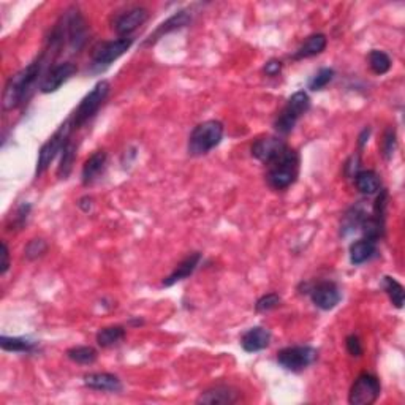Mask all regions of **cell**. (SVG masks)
<instances>
[{
  "label": "cell",
  "mask_w": 405,
  "mask_h": 405,
  "mask_svg": "<svg viewBox=\"0 0 405 405\" xmlns=\"http://www.w3.org/2000/svg\"><path fill=\"white\" fill-rule=\"evenodd\" d=\"M345 347H347V352L354 358H359L364 353L363 343H361V341H359V337L357 334H350L347 337Z\"/></svg>",
  "instance_id": "obj_36"
},
{
  "label": "cell",
  "mask_w": 405,
  "mask_h": 405,
  "mask_svg": "<svg viewBox=\"0 0 405 405\" xmlns=\"http://www.w3.org/2000/svg\"><path fill=\"white\" fill-rule=\"evenodd\" d=\"M318 358V352L309 345L287 347L277 353V363L280 368L290 372H303L309 366H312Z\"/></svg>",
  "instance_id": "obj_7"
},
{
  "label": "cell",
  "mask_w": 405,
  "mask_h": 405,
  "mask_svg": "<svg viewBox=\"0 0 405 405\" xmlns=\"http://www.w3.org/2000/svg\"><path fill=\"white\" fill-rule=\"evenodd\" d=\"M381 287H384L385 293L390 298V301L393 303V306L396 309H402L404 307V287L399 284V282L391 276H385L384 282H381Z\"/></svg>",
  "instance_id": "obj_27"
},
{
  "label": "cell",
  "mask_w": 405,
  "mask_h": 405,
  "mask_svg": "<svg viewBox=\"0 0 405 405\" xmlns=\"http://www.w3.org/2000/svg\"><path fill=\"white\" fill-rule=\"evenodd\" d=\"M133 38H118V40H111V42H102L98 43L96 48L92 49V64L93 65H111L114 60H118L122 57L133 44Z\"/></svg>",
  "instance_id": "obj_10"
},
{
  "label": "cell",
  "mask_w": 405,
  "mask_h": 405,
  "mask_svg": "<svg viewBox=\"0 0 405 405\" xmlns=\"http://www.w3.org/2000/svg\"><path fill=\"white\" fill-rule=\"evenodd\" d=\"M396 146H397L396 130L390 127V129L385 132L384 141H381V154H384V157L386 160H390L393 157V154L396 151Z\"/></svg>",
  "instance_id": "obj_33"
},
{
  "label": "cell",
  "mask_w": 405,
  "mask_h": 405,
  "mask_svg": "<svg viewBox=\"0 0 405 405\" xmlns=\"http://www.w3.org/2000/svg\"><path fill=\"white\" fill-rule=\"evenodd\" d=\"M190 22H192V15L188 13L187 10L177 11V13L170 16L168 19L162 22V24H160L157 29H155L151 35L146 38V42L143 43V46L144 48L152 46V44L157 43L160 38H163L165 35H168V33H171V32L179 30V29H182V27H187L188 24H190Z\"/></svg>",
  "instance_id": "obj_15"
},
{
  "label": "cell",
  "mask_w": 405,
  "mask_h": 405,
  "mask_svg": "<svg viewBox=\"0 0 405 405\" xmlns=\"http://www.w3.org/2000/svg\"><path fill=\"white\" fill-rule=\"evenodd\" d=\"M78 206L84 210V213H89L93 206V199L91 197H82L80 201H78Z\"/></svg>",
  "instance_id": "obj_39"
},
{
  "label": "cell",
  "mask_w": 405,
  "mask_h": 405,
  "mask_svg": "<svg viewBox=\"0 0 405 405\" xmlns=\"http://www.w3.org/2000/svg\"><path fill=\"white\" fill-rule=\"evenodd\" d=\"M309 295L312 303L321 310H331L341 303V290L334 282L321 280L318 284L309 287Z\"/></svg>",
  "instance_id": "obj_11"
},
{
  "label": "cell",
  "mask_w": 405,
  "mask_h": 405,
  "mask_svg": "<svg viewBox=\"0 0 405 405\" xmlns=\"http://www.w3.org/2000/svg\"><path fill=\"white\" fill-rule=\"evenodd\" d=\"M310 108V97L307 92H295L288 100L284 109L280 111L277 119L274 120V129L280 135H288L295 129L296 122L307 113Z\"/></svg>",
  "instance_id": "obj_4"
},
{
  "label": "cell",
  "mask_w": 405,
  "mask_h": 405,
  "mask_svg": "<svg viewBox=\"0 0 405 405\" xmlns=\"http://www.w3.org/2000/svg\"><path fill=\"white\" fill-rule=\"evenodd\" d=\"M240 391L233 386L217 385L203 391L197 399L198 404H236L240 401Z\"/></svg>",
  "instance_id": "obj_17"
},
{
  "label": "cell",
  "mask_w": 405,
  "mask_h": 405,
  "mask_svg": "<svg viewBox=\"0 0 405 405\" xmlns=\"http://www.w3.org/2000/svg\"><path fill=\"white\" fill-rule=\"evenodd\" d=\"M73 130H75L73 120H71V118L66 119L64 124L55 130L54 135L43 144L40 152H38L35 177H40L44 171L49 168V165L53 163L55 155H57L59 152H62L65 144L70 141V133Z\"/></svg>",
  "instance_id": "obj_5"
},
{
  "label": "cell",
  "mask_w": 405,
  "mask_h": 405,
  "mask_svg": "<svg viewBox=\"0 0 405 405\" xmlns=\"http://www.w3.org/2000/svg\"><path fill=\"white\" fill-rule=\"evenodd\" d=\"M366 219V214L363 208L359 206H353L348 213L343 215V222H342V235L345 236L348 235L350 231H354L358 228V226H361L363 220Z\"/></svg>",
  "instance_id": "obj_30"
},
{
  "label": "cell",
  "mask_w": 405,
  "mask_h": 405,
  "mask_svg": "<svg viewBox=\"0 0 405 405\" xmlns=\"http://www.w3.org/2000/svg\"><path fill=\"white\" fill-rule=\"evenodd\" d=\"M381 385L374 374L363 372L358 375L348 393V402L352 405H370L380 397Z\"/></svg>",
  "instance_id": "obj_9"
},
{
  "label": "cell",
  "mask_w": 405,
  "mask_h": 405,
  "mask_svg": "<svg viewBox=\"0 0 405 405\" xmlns=\"http://www.w3.org/2000/svg\"><path fill=\"white\" fill-rule=\"evenodd\" d=\"M0 347L5 352H13V353H30L33 348L37 347V343L26 339V337H8L2 336L0 337Z\"/></svg>",
  "instance_id": "obj_25"
},
{
  "label": "cell",
  "mask_w": 405,
  "mask_h": 405,
  "mask_svg": "<svg viewBox=\"0 0 405 405\" xmlns=\"http://www.w3.org/2000/svg\"><path fill=\"white\" fill-rule=\"evenodd\" d=\"M288 144L276 136H266L260 138V140L252 144V155L264 165H269L273 160H276L279 155L285 151Z\"/></svg>",
  "instance_id": "obj_13"
},
{
  "label": "cell",
  "mask_w": 405,
  "mask_h": 405,
  "mask_svg": "<svg viewBox=\"0 0 405 405\" xmlns=\"http://www.w3.org/2000/svg\"><path fill=\"white\" fill-rule=\"evenodd\" d=\"M125 328L124 326H108L97 332V343L102 348H109L120 343L125 339Z\"/></svg>",
  "instance_id": "obj_24"
},
{
  "label": "cell",
  "mask_w": 405,
  "mask_h": 405,
  "mask_svg": "<svg viewBox=\"0 0 405 405\" xmlns=\"http://www.w3.org/2000/svg\"><path fill=\"white\" fill-rule=\"evenodd\" d=\"M149 18V11L144 7H133L120 13L113 22V29L119 38H129L138 27L143 26Z\"/></svg>",
  "instance_id": "obj_12"
},
{
  "label": "cell",
  "mask_w": 405,
  "mask_h": 405,
  "mask_svg": "<svg viewBox=\"0 0 405 405\" xmlns=\"http://www.w3.org/2000/svg\"><path fill=\"white\" fill-rule=\"evenodd\" d=\"M369 135H370V129L368 127V129H364L363 130V133L361 135H359V141H358V144H359V147H363L366 143H368V138H369Z\"/></svg>",
  "instance_id": "obj_40"
},
{
  "label": "cell",
  "mask_w": 405,
  "mask_h": 405,
  "mask_svg": "<svg viewBox=\"0 0 405 405\" xmlns=\"http://www.w3.org/2000/svg\"><path fill=\"white\" fill-rule=\"evenodd\" d=\"M84 385L91 390L103 393H120L122 381L118 375L108 372H93L84 377Z\"/></svg>",
  "instance_id": "obj_20"
},
{
  "label": "cell",
  "mask_w": 405,
  "mask_h": 405,
  "mask_svg": "<svg viewBox=\"0 0 405 405\" xmlns=\"http://www.w3.org/2000/svg\"><path fill=\"white\" fill-rule=\"evenodd\" d=\"M377 253V241L368 240V237H363L357 242H353L350 246V262L353 264H363L369 262L370 258H374Z\"/></svg>",
  "instance_id": "obj_22"
},
{
  "label": "cell",
  "mask_w": 405,
  "mask_h": 405,
  "mask_svg": "<svg viewBox=\"0 0 405 405\" xmlns=\"http://www.w3.org/2000/svg\"><path fill=\"white\" fill-rule=\"evenodd\" d=\"M65 354H66V358L70 359V361H73L76 364H81V366L93 364L97 361V358H98V353H97L96 348L87 347V345H80V347L69 348Z\"/></svg>",
  "instance_id": "obj_26"
},
{
  "label": "cell",
  "mask_w": 405,
  "mask_h": 405,
  "mask_svg": "<svg viewBox=\"0 0 405 405\" xmlns=\"http://www.w3.org/2000/svg\"><path fill=\"white\" fill-rule=\"evenodd\" d=\"M75 159H76V146L71 141H69L62 149V159H60V165L57 168L59 179H66V177L70 176L75 165Z\"/></svg>",
  "instance_id": "obj_28"
},
{
  "label": "cell",
  "mask_w": 405,
  "mask_h": 405,
  "mask_svg": "<svg viewBox=\"0 0 405 405\" xmlns=\"http://www.w3.org/2000/svg\"><path fill=\"white\" fill-rule=\"evenodd\" d=\"M334 75L336 73L332 69H320L317 71V75L309 81V89L310 91H321V89H325L332 80H334Z\"/></svg>",
  "instance_id": "obj_32"
},
{
  "label": "cell",
  "mask_w": 405,
  "mask_h": 405,
  "mask_svg": "<svg viewBox=\"0 0 405 405\" xmlns=\"http://www.w3.org/2000/svg\"><path fill=\"white\" fill-rule=\"evenodd\" d=\"M326 44H328V38H326L325 33H314L298 48V51L293 54V59L303 60L318 55L325 51Z\"/></svg>",
  "instance_id": "obj_21"
},
{
  "label": "cell",
  "mask_w": 405,
  "mask_h": 405,
  "mask_svg": "<svg viewBox=\"0 0 405 405\" xmlns=\"http://www.w3.org/2000/svg\"><path fill=\"white\" fill-rule=\"evenodd\" d=\"M76 71H78L76 65L71 62H64V64L53 66V69L46 73V76L43 78V81L40 82V92L53 93L55 91H59L60 86L65 84V82L69 81Z\"/></svg>",
  "instance_id": "obj_14"
},
{
  "label": "cell",
  "mask_w": 405,
  "mask_h": 405,
  "mask_svg": "<svg viewBox=\"0 0 405 405\" xmlns=\"http://www.w3.org/2000/svg\"><path fill=\"white\" fill-rule=\"evenodd\" d=\"M201 262V253L193 252L182 260V262L176 266V269L168 277H165L162 285L163 287H173L177 282H182L195 273L197 268Z\"/></svg>",
  "instance_id": "obj_16"
},
{
  "label": "cell",
  "mask_w": 405,
  "mask_h": 405,
  "mask_svg": "<svg viewBox=\"0 0 405 405\" xmlns=\"http://www.w3.org/2000/svg\"><path fill=\"white\" fill-rule=\"evenodd\" d=\"M46 64V55H40L37 60H33L26 69L19 70L10 78L5 84L2 105L5 111H11L21 107L24 100L29 96L32 87L35 86L38 76L42 75L43 66Z\"/></svg>",
  "instance_id": "obj_1"
},
{
  "label": "cell",
  "mask_w": 405,
  "mask_h": 405,
  "mask_svg": "<svg viewBox=\"0 0 405 405\" xmlns=\"http://www.w3.org/2000/svg\"><path fill=\"white\" fill-rule=\"evenodd\" d=\"M64 37L71 48V51H80L87 40V22L81 11L76 7H71L65 11L64 16Z\"/></svg>",
  "instance_id": "obj_8"
},
{
  "label": "cell",
  "mask_w": 405,
  "mask_h": 405,
  "mask_svg": "<svg viewBox=\"0 0 405 405\" xmlns=\"http://www.w3.org/2000/svg\"><path fill=\"white\" fill-rule=\"evenodd\" d=\"M48 251V244L42 237H35V240H30L27 242V246L24 249V255L29 262H33V260H38L43 257L44 253Z\"/></svg>",
  "instance_id": "obj_31"
},
{
  "label": "cell",
  "mask_w": 405,
  "mask_h": 405,
  "mask_svg": "<svg viewBox=\"0 0 405 405\" xmlns=\"http://www.w3.org/2000/svg\"><path fill=\"white\" fill-rule=\"evenodd\" d=\"M354 186L363 195H375L377 192H380V177L372 170H364V171H358L354 174Z\"/></svg>",
  "instance_id": "obj_23"
},
{
  "label": "cell",
  "mask_w": 405,
  "mask_h": 405,
  "mask_svg": "<svg viewBox=\"0 0 405 405\" xmlns=\"http://www.w3.org/2000/svg\"><path fill=\"white\" fill-rule=\"evenodd\" d=\"M224 132V124L220 120H206L198 124L188 136V154L192 157H201V155L209 154L222 143Z\"/></svg>",
  "instance_id": "obj_3"
},
{
  "label": "cell",
  "mask_w": 405,
  "mask_h": 405,
  "mask_svg": "<svg viewBox=\"0 0 405 405\" xmlns=\"http://www.w3.org/2000/svg\"><path fill=\"white\" fill-rule=\"evenodd\" d=\"M107 160H108V155L105 151L93 152L91 157L86 160L81 171L82 186L87 187L98 179V176L103 173L105 168H107Z\"/></svg>",
  "instance_id": "obj_19"
},
{
  "label": "cell",
  "mask_w": 405,
  "mask_h": 405,
  "mask_svg": "<svg viewBox=\"0 0 405 405\" xmlns=\"http://www.w3.org/2000/svg\"><path fill=\"white\" fill-rule=\"evenodd\" d=\"M369 66L375 75H385L391 69V57L385 51H379V49H372L369 53Z\"/></svg>",
  "instance_id": "obj_29"
},
{
  "label": "cell",
  "mask_w": 405,
  "mask_h": 405,
  "mask_svg": "<svg viewBox=\"0 0 405 405\" xmlns=\"http://www.w3.org/2000/svg\"><path fill=\"white\" fill-rule=\"evenodd\" d=\"M299 154L296 149L288 146L279 157L273 160L266 171V181H268L269 187L274 190H285L290 186H293L299 176Z\"/></svg>",
  "instance_id": "obj_2"
},
{
  "label": "cell",
  "mask_w": 405,
  "mask_h": 405,
  "mask_svg": "<svg viewBox=\"0 0 405 405\" xmlns=\"http://www.w3.org/2000/svg\"><path fill=\"white\" fill-rule=\"evenodd\" d=\"M109 89H111L109 82L107 80H102L98 81L97 84L92 87V91L81 100L80 107L76 108L73 116H71L75 129H80V127L84 125L89 119L93 118V114L97 113L100 107L105 103V100H107Z\"/></svg>",
  "instance_id": "obj_6"
},
{
  "label": "cell",
  "mask_w": 405,
  "mask_h": 405,
  "mask_svg": "<svg viewBox=\"0 0 405 405\" xmlns=\"http://www.w3.org/2000/svg\"><path fill=\"white\" fill-rule=\"evenodd\" d=\"M280 301L282 299L279 295H277V293H268V295H264L258 299L257 304H255V310H257V312H262V314L269 312V310L279 307Z\"/></svg>",
  "instance_id": "obj_34"
},
{
  "label": "cell",
  "mask_w": 405,
  "mask_h": 405,
  "mask_svg": "<svg viewBox=\"0 0 405 405\" xmlns=\"http://www.w3.org/2000/svg\"><path fill=\"white\" fill-rule=\"evenodd\" d=\"M32 206L29 203H22L21 206L16 209V213L13 215V222H11V228L10 230H21L22 226L27 224V219H29Z\"/></svg>",
  "instance_id": "obj_35"
},
{
  "label": "cell",
  "mask_w": 405,
  "mask_h": 405,
  "mask_svg": "<svg viewBox=\"0 0 405 405\" xmlns=\"http://www.w3.org/2000/svg\"><path fill=\"white\" fill-rule=\"evenodd\" d=\"M271 343V331L263 326H255L241 337V345L247 353H257L268 348Z\"/></svg>",
  "instance_id": "obj_18"
},
{
  "label": "cell",
  "mask_w": 405,
  "mask_h": 405,
  "mask_svg": "<svg viewBox=\"0 0 405 405\" xmlns=\"http://www.w3.org/2000/svg\"><path fill=\"white\" fill-rule=\"evenodd\" d=\"M263 71L268 76H277L282 71V62L280 60H276V59L269 60V62H266Z\"/></svg>",
  "instance_id": "obj_37"
},
{
  "label": "cell",
  "mask_w": 405,
  "mask_h": 405,
  "mask_svg": "<svg viewBox=\"0 0 405 405\" xmlns=\"http://www.w3.org/2000/svg\"><path fill=\"white\" fill-rule=\"evenodd\" d=\"M10 269V251L7 242H2V263H0V274L5 276Z\"/></svg>",
  "instance_id": "obj_38"
}]
</instances>
